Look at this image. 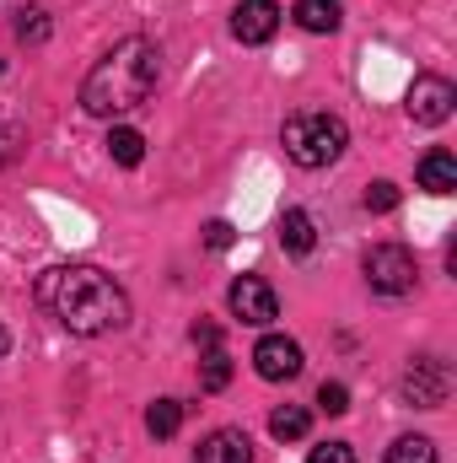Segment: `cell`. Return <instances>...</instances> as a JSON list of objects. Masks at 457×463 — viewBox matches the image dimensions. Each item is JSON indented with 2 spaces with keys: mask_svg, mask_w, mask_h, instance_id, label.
I'll return each mask as SVG.
<instances>
[{
  "mask_svg": "<svg viewBox=\"0 0 457 463\" xmlns=\"http://www.w3.org/2000/svg\"><path fill=\"white\" fill-rule=\"evenodd\" d=\"M33 297L76 340H98L129 324V291L98 264H49L33 280Z\"/></svg>",
  "mask_w": 457,
  "mask_h": 463,
  "instance_id": "cell-1",
  "label": "cell"
},
{
  "mask_svg": "<svg viewBox=\"0 0 457 463\" xmlns=\"http://www.w3.org/2000/svg\"><path fill=\"white\" fill-rule=\"evenodd\" d=\"M156 81H162V49H156L151 38H140V33H135V38H118L114 49L87 71V81H81V109L92 118L135 114V109L151 103Z\"/></svg>",
  "mask_w": 457,
  "mask_h": 463,
  "instance_id": "cell-2",
  "label": "cell"
},
{
  "mask_svg": "<svg viewBox=\"0 0 457 463\" xmlns=\"http://www.w3.org/2000/svg\"><path fill=\"white\" fill-rule=\"evenodd\" d=\"M280 146H285V156H291L296 167L318 173V167H329V162L344 156L350 129H344L340 114H291L280 124Z\"/></svg>",
  "mask_w": 457,
  "mask_h": 463,
  "instance_id": "cell-3",
  "label": "cell"
},
{
  "mask_svg": "<svg viewBox=\"0 0 457 463\" xmlns=\"http://www.w3.org/2000/svg\"><path fill=\"white\" fill-rule=\"evenodd\" d=\"M360 269H366V286H371L377 297H409L415 280H420V264H415V253H409L404 242H377V248H366Z\"/></svg>",
  "mask_w": 457,
  "mask_h": 463,
  "instance_id": "cell-4",
  "label": "cell"
},
{
  "mask_svg": "<svg viewBox=\"0 0 457 463\" xmlns=\"http://www.w3.org/2000/svg\"><path fill=\"white\" fill-rule=\"evenodd\" d=\"M447 393H452V366L442 355L409 361V372H404V404L409 410H442Z\"/></svg>",
  "mask_w": 457,
  "mask_h": 463,
  "instance_id": "cell-5",
  "label": "cell"
},
{
  "mask_svg": "<svg viewBox=\"0 0 457 463\" xmlns=\"http://www.w3.org/2000/svg\"><path fill=\"white\" fill-rule=\"evenodd\" d=\"M227 307H231V318H242L253 329H269L280 318V297H275V286L264 275H237L227 291Z\"/></svg>",
  "mask_w": 457,
  "mask_h": 463,
  "instance_id": "cell-6",
  "label": "cell"
},
{
  "mask_svg": "<svg viewBox=\"0 0 457 463\" xmlns=\"http://www.w3.org/2000/svg\"><path fill=\"white\" fill-rule=\"evenodd\" d=\"M404 109L415 124H425V129H436V124H447L457 109V87L447 76H415V87H409V98H404Z\"/></svg>",
  "mask_w": 457,
  "mask_h": 463,
  "instance_id": "cell-7",
  "label": "cell"
},
{
  "mask_svg": "<svg viewBox=\"0 0 457 463\" xmlns=\"http://www.w3.org/2000/svg\"><path fill=\"white\" fill-rule=\"evenodd\" d=\"M302 345L291 340V335H264L258 345H253V372L264 377V383H291V377H302Z\"/></svg>",
  "mask_w": 457,
  "mask_h": 463,
  "instance_id": "cell-8",
  "label": "cell"
},
{
  "mask_svg": "<svg viewBox=\"0 0 457 463\" xmlns=\"http://www.w3.org/2000/svg\"><path fill=\"white\" fill-rule=\"evenodd\" d=\"M280 33V5L275 0H237L231 11V38L237 43H269Z\"/></svg>",
  "mask_w": 457,
  "mask_h": 463,
  "instance_id": "cell-9",
  "label": "cell"
},
{
  "mask_svg": "<svg viewBox=\"0 0 457 463\" xmlns=\"http://www.w3.org/2000/svg\"><path fill=\"white\" fill-rule=\"evenodd\" d=\"M194 463H253V442H247L237 426H221V431H210V437L200 442Z\"/></svg>",
  "mask_w": 457,
  "mask_h": 463,
  "instance_id": "cell-10",
  "label": "cell"
},
{
  "mask_svg": "<svg viewBox=\"0 0 457 463\" xmlns=\"http://www.w3.org/2000/svg\"><path fill=\"white\" fill-rule=\"evenodd\" d=\"M415 178H420V189H425V194H452V189H457V156L447 151V146H431V151L420 156Z\"/></svg>",
  "mask_w": 457,
  "mask_h": 463,
  "instance_id": "cell-11",
  "label": "cell"
},
{
  "mask_svg": "<svg viewBox=\"0 0 457 463\" xmlns=\"http://www.w3.org/2000/svg\"><path fill=\"white\" fill-rule=\"evenodd\" d=\"M280 248H285L291 259H307V253L318 248V227H312L307 211H285V216H280Z\"/></svg>",
  "mask_w": 457,
  "mask_h": 463,
  "instance_id": "cell-12",
  "label": "cell"
},
{
  "mask_svg": "<svg viewBox=\"0 0 457 463\" xmlns=\"http://www.w3.org/2000/svg\"><path fill=\"white\" fill-rule=\"evenodd\" d=\"M291 16H296L302 33H334V27L344 22V5L340 0H296Z\"/></svg>",
  "mask_w": 457,
  "mask_h": 463,
  "instance_id": "cell-13",
  "label": "cell"
},
{
  "mask_svg": "<svg viewBox=\"0 0 457 463\" xmlns=\"http://www.w3.org/2000/svg\"><path fill=\"white\" fill-rule=\"evenodd\" d=\"M307 431H312V410H302V404H280L269 415V437L275 442H302Z\"/></svg>",
  "mask_w": 457,
  "mask_h": 463,
  "instance_id": "cell-14",
  "label": "cell"
},
{
  "mask_svg": "<svg viewBox=\"0 0 457 463\" xmlns=\"http://www.w3.org/2000/svg\"><path fill=\"white\" fill-rule=\"evenodd\" d=\"M108 156H114L118 167H140L145 162V135L129 129V124H114L108 129Z\"/></svg>",
  "mask_w": 457,
  "mask_h": 463,
  "instance_id": "cell-15",
  "label": "cell"
},
{
  "mask_svg": "<svg viewBox=\"0 0 457 463\" xmlns=\"http://www.w3.org/2000/svg\"><path fill=\"white\" fill-rule=\"evenodd\" d=\"M178 426H183V404H178V399H156V404L145 410V431H151L156 442L178 437Z\"/></svg>",
  "mask_w": 457,
  "mask_h": 463,
  "instance_id": "cell-16",
  "label": "cell"
},
{
  "mask_svg": "<svg viewBox=\"0 0 457 463\" xmlns=\"http://www.w3.org/2000/svg\"><path fill=\"white\" fill-rule=\"evenodd\" d=\"M227 383H231V355L221 345L205 350V355H200V388H205V393H221Z\"/></svg>",
  "mask_w": 457,
  "mask_h": 463,
  "instance_id": "cell-17",
  "label": "cell"
},
{
  "mask_svg": "<svg viewBox=\"0 0 457 463\" xmlns=\"http://www.w3.org/2000/svg\"><path fill=\"white\" fill-rule=\"evenodd\" d=\"M382 463H442V458H436V442L431 437H398Z\"/></svg>",
  "mask_w": 457,
  "mask_h": 463,
  "instance_id": "cell-18",
  "label": "cell"
},
{
  "mask_svg": "<svg viewBox=\"0 0 457 463\" xmlns=\"http://www.w3.org/2000/svg\"><path fill=\"white\" fill-rule=\"evenodd\" d=\"M16 38H22V43H49V11H43V5L16 11Z\"/></svg>",
  "mask_w": 457,
  "mask_h": 463,
  "instance_id": "cell-19",
  "label": "cell"
},
{
  "mask_svg": "<svg viewBox=\"0 0 457 463\" xmlns=\"http://www.w3.org/2000/svg\"><path fill=\"white\" fill-rule=\"evenodd\" d=\"M360 205H366L371 216H387V211L398 205V184H387V178H377V184H366V194H360Z\"/></svg>",
  "mask_w": 457,
  "mask_h": 463,
  "instance_id": "cell-20",
  "label": "cell"
},
{
  "mask_svg": "<svg viewBox=\"0 0 457 463\" xmlns=\"http://www.w3.org/2000/svg\"><path fill=\"white\" fill-rule=\"evenodd\" d=\"M318 410H323V415H344V410H350V388H344V383H323V388H318Z\"/></svg>",
  "mask_w": 457,
  "mask_h": 463,
  "instance_id": "cell-21",
  "label": "cell"
},
{
  "mask_svg": "<svg viewBox=\"0 0 457 463\" xmlns=\"http://www.w3.org/2000/svg\"><path fill=\"white\" fill-rule=\"evenodd\" d=\"M307 463H355V453H350V442H323L307 453Z\"/></svg>",
  "mask_w": 457,
  "mask_h": 463,
  "instance_id": "cell-22",
  "label": "cell"
},
{
  "mask_svg": "<svg viewBox=\"0 0 457 463\" xmlns=\"http://www.w3.org/2000/svg\"><path fill=\"white\" fill-rule=\"evenodd\" d=\"M231 242H237L231 222H210V227H205V248H210V253H227Z\"/></svg>",
  "mask_w": 457,
  "mask_h": 463,
  "instance_id": "cell-23",
  "label": "cell"
},
{
  "mask_svg": "<svg viewBox=\"0 0 457 463\" xmlns=\"http://www.w3.org/2000/svg\"><path fill=\"white\" fill-rule=\"evenodd\" d=\"M194 345H200V350H216V345H221V324L200 318V324H194Z\"/></svg>",
  "mask_w": 457,
  "mask_h": 463,
  "instance_id": "cell-24",
  "label": "cell"
},
{
  "mask_svg": "<svg viewBox=\"0 0 457 463\" xmlns=\"http://www.w3.org/2000/svg\"><path fill=\"white\" fill-rule=\"evenodd\" d=\"M5 350H11V335H5V324H0V355H5Z\"/></svg>",
  "mask_w": 457,
  "mask_h": 463,
  "instance_id": "cell-25",
  "label": "cell"
}]
</instances>
